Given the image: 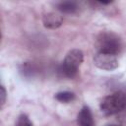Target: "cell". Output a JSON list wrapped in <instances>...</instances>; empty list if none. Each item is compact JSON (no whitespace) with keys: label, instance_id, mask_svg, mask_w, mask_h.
I'll list each match as a JSON object with an SVG mask.
<instances>
[{"label":"cell","instance_id":"cell-10","mask_svg":"<svg viewBox=\"0 0 126 126\" xmlns=\"http://www.w3.org/2000/svg\"><path fill=\"white\" fill-rule=\"evenodd\" d=\"M21 72L23 73V75L25 77H32L34 70L31 64L25 63V64H23V69H21Z\"/></svg>","mask_w":126,"mask_h":126},{"label":"cell","instance_id":"cell-3","mask_svg":"<svg viewBox=\"0 0 126 126\" xmlns=\"http://www.w3.org/2000/svg\"><path fill=\"white\" fill-rule=\"evenodd\" d=\"M98 52L117 55L122 49L121 39L113 32H101L97 39Z\"/></svg>","mask_w":126,"mask_h":126},{"label":"cell","instance_id":"cell-2","mask_svg":"<svg viewBox=\"0 0 126 126\" xmlns=\"http://www.w3.org/2000/svg\"><path fill=\"white\" fill-rule=\"evenodd\" d=\"M100 110L105 115H113L126 110V94L116 92L106 95L100 101Z\"/></svg>","mask_w":126,"mask_h":126},{"label":"cell","instance_id":"cell-7","mask_svg":"<svg viewBox=\"0 0 126 126\" xmlns=\"http://www.w3.org/2000/svg\"><path fill=\"white\" fill-rule=\"evenodd\" d=\"M57 9L64 14H74L78 10V5L73 1H63L57 4Z\"/></svg>","mask_w":126,"mask_h":126},{"label":"cell","instance_id":"cell-1","mask_svg":"<svg viewBox=\"0 0 126 126\" xmlns=\"http://www.w3.org/2000/svg\"><path fill=\"white\" fill-rule=\"evenodd\" d=\"M83 59H84V54L82 50L80 49L70 50L66 54L62 64L59 66L58 69L59 74L62 77L70 78V79L76 77L79 67L83 62Z\"/></svg>","mask_w":126,"mask_h":126},{"label":"cell","instance_id":"cell-6","mask_svg":"<svg viewBox=\"0 0 126 126\" xmlns=\"http://www.w3.org/2000/svg\"><path fill=\"white\" fill-rule=\"evenodd\" d=\"M42 22H43V26L45 28L54 30V29L59 28L63 24V18L60 15L51 12V13H47L43 16Z\"/></svg>","mask_w":126,"mask_h":126},{"label":"cell","instance_id":"cell-11","mask_svg":"<svg viewBox=\"0 0 126 126\" xmlns=\"http://www.w3.org/2000/svg\"><path fill=\"white\" fill-rule=\"evenodd\" d=\"M0 94H1V104L3 105L5 103V101H6V94H7L4 86H1V93H0Z\"/></svg>","mask_w":126,"mask_h":126},{"label":"cell","instance_id":"cell-4","mask_svg":"<svg viewBox=\"0 0 126 126\" xmlns=\"http://www.w3.org/2000/svg\"><path fill=\"white\" fill-rule=\"evenodd\" d=\"M94 64L101 70L112 71L118 67V60L116 55L97 52L94 57Z\"/></svg>","mask_w":126,"mask_h":126},{"label":"cell","instance_id":"cell-5","mask_svg":"<svg viewBox=\"0 0 126 126\" xmlns=\"http://www.w3.org/2000/svg\"><path fill=\"white\" fill-rule=\"evenodd\" d=\"M78 126H94V117L89 106L84 105L77 116Z\"/></svg>","mask_w":126,"mask_h":126},{"label":"cell","instance_id":"cell-8","mask_svg":"<svg viewBox=\"0 0 126 126\" xmlns=\"http://www.w3.org/2000/svg\"><path fill=\"white\" fill-rule=\"evenodd\" d=\"M54 97L56 100H58L60 102L68 103V102H71L75 99V94L72 92H69V91H63V92L56 93Z\"/></svg>","mask_w":126,"mask_h":126},{"label":"cell","instance_id":"cell-9","mask_svg":"<svg viewBox=\"0 0 126 126\" xmlns=\"http://www.w3.org/2000/svg\"><path fill=\"white\" fill-rule=\"evenodd\" d=\"M15 126H33V125H32V121L30 120V118L28 117V115L22 113V114L18 117Z\"/></svg>","mask_w":126,"mask_h":126},{"label":"cell","instance_id":"cell-12","mask_svg":"<svg viewBox=\"0 0 126 126\" xmlns=\"http://www.w3.org/2000/svg\"><path fill=\"white\" fill-rule=\"evenodd\" d=\"M107 126H120V125H115V124H111V125H107Z\"/></svg>","mask_w":126,"mask_h":126}]
</instances>
